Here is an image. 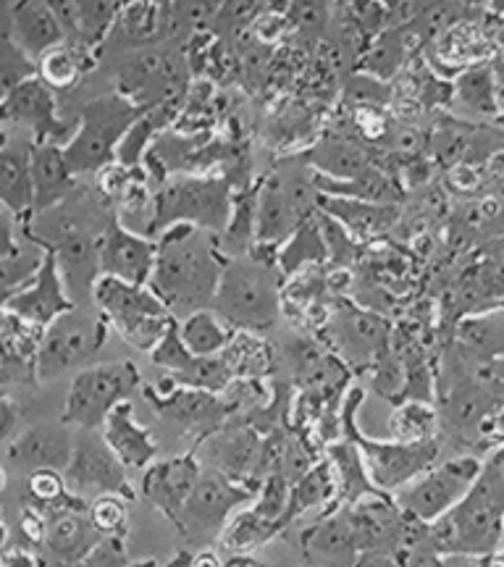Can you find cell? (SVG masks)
Here are the masks:
<instances>
[{"mask_svg": "<svg viewBox=\"0 0 504 567\" xmlns=\"http://www.w3.org/2000/svg\"><path fill=\"white\" fill-rule=\"evenodd\" d=\"M229 258L218 234L195 224H174L158 234V260L151 287L176 318L213 308Z\"/></svg>", "mask_w": 504, "mask_h": 567, "instance_id": "cell-1", "label": "cell"}, {"mask_svg": "<svg viewBox=\"0 0 504 567\" xmlns=\"http://www.w3.org/2000/svg\"><path fill=\"white\" fill-rule=\"evenodd\" d=\"M434 549L450 557L488 559L500 551L504 534V471L494 460L484 463L479 481L450 513L429 523Z\"/></svg>", "mask_w": 504, "mask_h": 567, "instance_id": "cell-2", "label": "cell"}, {"mask_svg": "<svg viewBox=\"0 0 504 567\" xmlns=\"http://www.w3.org/2000/svg\"><path fill=\"white\" fill-rule=\"evenodd\" d=\"M281 279L276 247L258 243L247 255L229 258L213 310L237 331L271 329L281 310Z\"/></svg>", "mask_w": 504, "mask_h": 567, "instance_id": "cell-3", "label": "cell"}, {"mask_svg": "<svg viewBox=\"0 0 504 567\" xmlns=\"http://www.w3.org/2000/svg\"><path fill=\"white\" fill-rule=\"evenodd\" d=\"M363 405V389H347L342 402V436L352 439L363 452L366 467L373 484L387 494H397L423 471H429L439 457V439L425 442H402V439H371L358 429V408Z\"/></svg>", "mask_w": 504, "mask_h": 567, "instance_id": "cell-4", "label": "cell"}, {"mask_svg": "<svg viewBox=\"0 0 504 567\" xmlns=\"http://www.w3.org/2000/svg\"><path fill=\"white\" fill-rule=\"evenodd\" d=\"M145 111V105L134 103L124 92H111L84 105L80 124L63 145L74 174H97L116 163L119 145Z\"/></svg>", "mask_w": 504, "mask_h": 567, "instance_id": "cell-5", "label": "cell"}, {"mask_svg": "<svg viewBox=\"0 0 504 567\" xmlns=\"http://www.w3.org/2000/svg\"><path fill=\"white\" fill-rule=\"evenodd\" d=\"M92 305L103 310L113 331L126 344L142 352H151L161 337L179 323V318L155 295L151 284H130L113 276H101L92 292Z\"/></svg>", "mask_w": 504, "mask_h": 567, "instance_id": "cell-6", "label": "cell"}, {"mask_svg": "<svg viewBox=\"0 0 504 567\" xmlns=\"http://www.w3.org/2000/svg\"><path fill=\"white\" fill-rule=\"evenodd\" d=\"M234 210L229 182L218 176H168L158 189L153 234L174 224H195L222 234Z\"/></svg>", "mask_w": 504, "mask_h": 567, "instance_id": "cell-7", "label": "cell"}, {"mask_svg": "<svg viewBox=\"0 0 504 567\" xmlns=\"http://www.w3.org/2000/svg\"><path fill=\"white\" fill-rule=\"evenodd\" d=\"M111 329V321L97 305L95 310L90 305H76L74 310L55 318L42 337L38 358L40 381H53L61 373L88 365L109 344Z\"/></svg>", "mask_w": 504, "mask_h": 567, "instance_id": "cell-8", "label": "cell"}, {"mask_svg": "<svg viewBox=\"0 0 504 567\" xmlns=\"http://www.w3.org/2000/svg\"><path fill=\"white\" fill-rule=\"evenodd\" d=\"M316 174L281 166L258 189V243L281 247L318 208Z\"/></svg>", "mask_w": 504, "mask_h": 567, "instance_id": "cell-9", "label": "cell"}, {"mask_svg": "<svg viewBox=\"0 0 504 567\" xmlns=\"http://www.w3.org/2000/svg\"><path fill=\"white\" fill-rule=\"evenodd\" d=\"M140 371L132 360L84 365L71 379L63 421L74 429H101L111 410L137 392Z\"/></svg>", "mask_w": 504, "mask_h": 567, "instance_id": "cell-10", "label": "cell"}, {"mask_svg": "<svg viewBox=\"0 0 504 567\" xmlns=\"http://www.w3.org/2000/svg\"><path fill=\"white\" fill-rule=\"evenodd\" d=\"M255 494H258L255 486L234 481L216 467H208V471L203 467L195 492L176 520V528L187 536V542L208 547L213 538H222L226 523L234 517V509L245 502H253Z\"/></svg>", "mask_w": 504, "mask_h": 567, "instance_id": "cell-11", "label": "cell"}, {"mask_svg": "<svg viewBox=\"0 0 504 567\" xmlns=\"http://www.w3.org/2000/svg\"><path fill=\"white\" fill-rule=\"evenodd\" d=\"M481 471H484V463L471 455L446 460L442 465H431L415 481L402 486L394 494V502L400 505L402 513L413 515L418 520L434 523L436 517L450 513L471 492Z\"/></svg>", "mask_w": 504, "mask_h": 567, "instance_id": "cell-12", "label": "cell"}, {"mask_svg": "<svg viewBox=\"0 0 504 567\" xmlns=\"http://www.w3.org/2000/svg\"><path fill=\"white\" fill-rule=\"evenodd\" d=\"M126 467L119 460L111 444L105 442L101 429H76V442L71 460L66 465V481L74 494L101 496V494H124L126 499H134L132 481L126 476Z\"/></svg>", "mask_w": 504, "mask_h": 567, "instance_id": "cell-13", "label": "cell"}, {"mask_svg": "<svg viewBox=\"0 0 504 567\" xmlns=\"http://www.w3.org/2000/svg\"><path fill=\"white\" fill-rule=\"evenodd\" d=\"M3 122L6 130H21V134L32 137L34 142H55L71 140L74 130H69L59 116V105L51 84H45L40 76L17 84V87L3 92Z\"/></svg>", "mask_w": 504, "mask_h": 567, "instance_id": "cell-14", "label": "cell"}, {"mask_svg": "<svg viewBox=\"0 0 504 567\" xmlns=\"http://www.w3.org/2000/svg\"><path fill=\"white\" fill-rule=\"evenodd\" d=\"M74 308L76 302L69 292L66 279H63L59 260H55L53 252L48 255V260L42 264L38 276L30 284H24V287L13 289L11 295L3 297V310L40 326V329H48L55 318Z\"/></svg>", "mask_w": 504, "mask_h": 567, "instance_id": "cell-15", "label": "cell"}, {"mask_svg": "<svg viewBox=\"0 0 504 567\" xmlns=\"http://www.w3.org/2000/svg\"><path fill=\"white\" fill-rule=\"evenodd\" d=\"M155 260H158V237L132 231L113 216L101 239L103 276L130 284H151Z\"/></svg>", "mask_w": 504, "mask_h": 567, "instance_id": "cell-16", "label": "cell"}, {"mask_svg": "<svg viewBox=\"0 0 504 567\" xmlns=\"http://www.w3.org/2000/svg\"><path fill=\"white\" fill-rule=\"evenodd\" d=\"M197 452H203L210 467L226 473L234 481H243L260 488V452H263V439L253 425H229L224 423L222 429H216L197 444Z\"/></svg>", "mask_w": 504, "mask_h": 567, "instance_id": "cell-17", "label": "cell"}, {"mask_svg": "<svg viewBox=\"0 0 504 567\" xmlns=\"http://www.w3.org/2000/svg\"><path fill=\"white\" fill-rule=\"evenodd\" d=\"M74 442V425H69L63 417L55 423H38L6 442V467H13L19 473H34L40 467L66 471Z\"/></svg>", "mask_w": 504, "mask_h": 567, "instance_id": "cell-18", "label": "cell"}, {"mask_svg": "<svg viewBox=\"0 0 504 567\" xmlns=\"http://www.w3.org/2000/svg\"><path fill=\"white\" fill-rule=\"evenodd\" d=\"M200 473L203 463L197 457V450L163 460V463H153L142 471V496L176 526L184 505L195 492Z\"/></svg>", "mask_w": 504, "mask_h": 567, "instance_id": "cell-19", "label": "cell"}, {"mask_svg": "<svg viewBox=\"0 0 504 567\" xmlns=\"http://www.w3.org/2000/svg\"><path fill=\"white\" fill-rule=\"evenodd\" d=\"M151 394V402L155 410L168 421L184 425L189 431H200L203 439L213 434L216 429H222L226 421H232V408L224 400V394L205 392V389H192V386H176L172 381L161 386L158 392Z\"/></svg>", "mask_w": 504, "mask_h": 567, "instance_id": "cell-20", "label": "cell"}, {"mask_svg": "<svg viewBox=\"0 0 504 567\" xmlns=\"http://www.w3.org/2000/svg\"><path fill=\"white\" fill-rule=\"evenodd\" d=\"M333 344H337L342 360L358 365H376L387 354L389 326L381 316L371 310H360L347 305L333 316Z\"/></svg>", "mask_w": 504, "mask_h": 567, "instance_id": "cell-21", "label": "cell"}, {"mask_svg": "<svg viewBox=\"0 0 504 567\" xmlns=\"http://www.w3.org/2000/svg\"><path fill=\"white\" fill-rule=\"evenodd\" d=\"M42 337H45V329L3 310V337H0V342H3V363H0V373H3L6 386L40 384L38 358Z\"/></svg>", "mask_w": 504, "mask_h": 567, "instance_id": "cell-22", "label": "cell"}, {"mask_svg": "<svg viewBox=\"0 0 504 567\" xmlns=\"http://www.w3.org/2000/svg\"><path fill=\"white\" fill-rule=\"evenodd\" d=\"M32 151V137L27 134L11 137V132H6L3 151H0V197L3 208L19 218H30L34 213Z\"/></svg>", "mask_w": 504, "mask_h": 567, "instance_id": "cell-23", "label": "cell"}, {"mask_svg": "<svg viewBox=\"0 0 504 567\" xmlns=\"http://www.w3.org/2000/svg\"><path fill=\"white\" fill-rule=\"evenodd\" d=\"M3 226H6V245H3V258H0V266H3V292L11 295L13 289L30 284L42 264L48 260L45 245L40 243L34 234L27 229L24 218L13 216L11 210L3 208Z\"/></svg>", "mask_w": 504, "mask_h": 567, "instance_id": "cell-24", "label": "cell"}, {"mask_svg": "<svg viewBox=\"0 0 504 567\" xmlns=\"http://www.w3.org/2000/svg\"><path fill=\"white\" fill-rule=\"evenodd\" d=\"M9 38L32 59H40L53 48L63 45L66 30H63L55 11L48 6V0H17L11 6Z\"/></svg>", "mask_w": 504, "mask_h": 567, "instance_id": "cell-25", "label": "cell"}, {"mask_svg": "<svg viewBox=\"0 0 504 567\" xmlns=\"http://www.w3.org/2000/svg\"><path fill=\"white\" fill-rule=\"evenodd\" d=\"M302 549L310 559L323 563H358L360 542L350 507H331L313 528L305 530Z\"/></svg>", "mask_w": 504, "mask_h": 567, "instance_id": "cell-26", "label": "cell"}, {"mask_svg": "<svg viewBox=\"0 0 504 567\" xmlns=\"http://www.w3.org/2000/svg\"><path fill=\"white\" fill-rule=\"evenodd\" d=\"M101 431L105 442L111 444V450L116 452L119 460H122L130 471H145L147 465L155 463L158 444H155L151 429L137 423V417H134V405L130 400H124L122 405L111 410V415L105 417Z\"/></svg>", "mask_w": 504, "mask_h": 567, "instance_id": "cell-27", "label": "cell"}, {"mask_svg": "<svg viewBox=\"0 0 504 567\" xmlns=\"http://www.w3.org/2000/svg\"><path fill=\"white\" fill-rule=\"evenodd\" d=\"M318 210L329 213L339 224L347 226L358 239H376L394 229L400 221V208L394 203H371L358 197L318 195Z\"/></svg>", "mask_w": 504, "mask_h": 567, "instance_id": "cell-28", "label": "cell"}, {"mask_svg": "<svg viewBox=\"0 0 504 567\" xmlns=\"http://www.w3.org/2000/svg\"><path fill=\"white\" fill-rule=\"evenodd\" d=\"M34 176V213L53 208L74 193L76 174L71 168L63 145L55 142H34L32 151Z\"/></svg>", "mask_w": 504, "mask_h": 567, "instance_id": "cell-29", "label": "cell"}, {"mask_svg": "<svg viewBox=\"0 0 504 567\" xmlns=\"http://www.w3.org/2000/svg\"><path fill=\"white\" fill-rule=\"evenodd\" d=\"M329 460L337 473L339 484V505H354V502L366 499L371 494H387L373 484L371 473H368L363 452L352 439L342 436L339 442L329 444Z\"/></svg>", "mask_w": 504, "mask_h": 567, "instance_id": "cell-30", "label": "cell"}, {"mask_svg": "<svg viewBox=\"0 0 504 567\" xmlns=\"http://www.w3.org/2000/svg\"><path fill=\"white\" fill-rule=\"evenodd\" d=\"M329 258V243L321 226V216L308 218L300 229H297L287 243L281 245L279 252V268L284 276H300L310 268L321 266Z\"/></svg>", "mask_w": 504, "mask_h": 567, "instance_id": "cell-31", "label": "cell"}, {"mask_svg": "<svg viewBox=\"0 0 504 567\" xmlns=\"http://www.w3.org/2000/svg\"><path fill=\"white\" fill-rule=\"evenodd\" d=\"M284 530L281 523L271 520V517L260 515L258 509H243L226 523L222 542V549L232 551V555H253L255 549H263L274 536H279Z\"/></svg>", "mask_w": 504, "mask_h": 567, "instance_id": "cell-32", "label": "cell"}, {"mask_svg": "<svg viewBox=\"0 0 504 567\" xmlns=\"http://www.w3.org/2000/svg\"><path fill=\"white\" fill-rule=\"evenodd\" d=\"M339 505V484H337V473H333L331 460L326 457L321 463H316L310 467L305 476L295 481L292 486V507H289V517L297 520L302 513L308 509Z\"/></svg>", "mask_w": 504, "mask_h": 567, "instance_id": "cell-33", "label": "cell"}, {"mask_svg": "<svg viewBox=\"0 0 504 567\" xmlns=\"http://www.w3.org/2000/svg\"><path fill=\"white\" fill-rule=\"evenodd\" d=\"M310 163H313V172L333 176V179H354L363 172L371 168L366 147H360L358 142L333 137L323 140L321 145L310 151Z\"/></svg>", "mask_w": 504, "mask_h": 567, "instance_id": "cell-34", "label": "cell"}, {"mask_svg": "<svg viewBox=\"0 0 504 567\" xmlns=\"http://www.w3.org/2000/svg\"><path fill=\"white\" fill-rule=\"evenodd\" d=\"M184 342L195 354H222L232 344L237 329L224 321L213 308L195 310L179 321Z\"/></svg>", "mask_w": 504, "mask_h": 567, "instance_id": "cell-35", "label": "cell"}, {"mask_svg": "<svg viewBox=\"0 0 504 567\" xmlns=\"http://www.w3.org/2000/svg\"><path fill=\"white\" fill-rule=\"evenodd\" d=\"M439 431H442V415L431 400H402L389 415V436L402 442L439 439Z\"/></svg>", "mask_w": 504, "mask_h": 567, "instance_id": "cell-36", "label": "cell"}, {"mask_svg": "<svg viewBox=\"0 0 504 567\" xmlns=\"http://www.w3.org/2000/svg\"><path fill=\"white\" fill-rule=\"evenodd\" d=\"M452 101L475 116H494L500 111L496 80L488 66H467L452 84Z\"/></svg>", "mask_w": 504, "mask_h": 567, "instance_id": "cell-37", "label": "cell"}, {"mask_svg": "<svg viewBox=\"0 0 504 567\" xmlns=\"http://www.w3.org/2000/svg\"><path fill=\"white\" fill-rule=\"evenodd\" d=\"M457 347L479 358L504 360V310L463 318L457 326Z\"/></svg>", "mask_w": 504, "mask_h": 567, "instance_id": "cell-38", "label": "cell"}, {"mask_svg": "<svg viewBox=\"0 0 504 567\" xmlns=\"http://www.w3.org/2000/svg\"><path fill=\"white\" fill-rule=\"evenodd\" d=\"M492 405L486 389L475 384H457L444 396V408L439 410L442 421L454 431H467L484 423V417H492Z\"/></svg>", "mask_w": 504, "mask_h": 567, "instance_id": "cell-39", "label": "cell"}, {"mask_svg": "<svg viewBox=\"0 0 504 567\" xmlns=\"http://www.w3.org/2000/svg\"><path fill=\"white\" fill-rule=\"evenodd\" d=\"M224 358L237 379H266L274 371V350L255 331H237Z\"/></svg>", "mask_w": 504, "mask_h": 567, "instance_id": "cell-40", "label": "cell"}, {"mask_svg": "<svg viewBox=\"0 0 504 567\" xmlns=\"http://www.w3.org/2000/svg\"><path fill=\"white\" fill-rule=\"evenodd\" d=\"M166 379L176 386H192V389H205V392H213V394H224L237 375H234L232 365L226 363L222 352V354H195V360H192L184 371L168 373Z\"/></svg>", "mask_w": 504, "mask_h": 567, "instance_id": "cell-41", "label": "cell"}, {"mask_svg": "<svg viewBox=\"0 0 504 567\" xmlns=\"http://www.w3.org/2000/svg\"><path fill=\"white\" fill-rule=\"evenodd\" d=\"M90 55H82L80 42H71V45H59L53 51L38 59L40 80L51 84L53 90H71L80 82L82 71L90 66Z\"/></svg>", "mask_w": 504, "mask_h": 567, "instance_id": "cell-42", "label": "cell"}, {"mask_svg": "<svg viewBox=\"0 0 504 567\" xmlns=\"http://www.w3.org/2000/svg\"><path fill=\"white\" fill-rule=\"evenodd\" d=\"M27 488H30L34 505L40 507H63L84 499V496L71 492L66 473H63L61 467H40V471L30 473Z\"/></svg>", "mask_w": 504, "mask_h": 567, "instance_id": "cell-43", "label": "cell"}, {"mask_svg": "<svg viewBox=\"0 0 504 567\" xmlns=\"http://www.w3.org/2000/svg\"><path fill=\"white\" fill-rule=\"evenodd\" d=\"M488 51V42L484 34H479L473 27H452L439 38V55H444L450 63L460 66H475V61L484 59Z\"/></svg>", "mask_w": 504, "mask_h": 567, "instance_id": "cell-44", "label": "cell"}, {"mask_svg": "<svg viewBox=\"0 0 504 567\" xmlns=\"http://www.w3.org/2000/svg\"><path fill=\"white\" fill-rule=\"evenodd\" d=\"M124 494H101L90 502V520L92 526L101 530V536L126 538L130 534V507H126Z\"/></svg>", "mask_w": 504, "mask_h": 567, "instance_id": "cell-45", "label": "cell"}, {"mask_svg": "<svg viewBox=\"0 0 504 567\" xmlns=\"http://www.w3.org/2000/svg\"><path fill=\"white\" fill-rule=\"evenodd\" d=\"M408 48L410 45L402 30L381 34V40H376L371 53L366 55V71L373 74L376 80H389L402 69V61L408 59Z\"/></svg>", "mask_w": 504, "mask_h": 567, "instance_id": "cell-46", "label": "cell"}, {"mask_svg": "<svg viewBox=\"0 0 504 567\" xmlns=\"http://www.w3.org/2000/svg\"><path fill=\"white\" fill-rule=\"evenodd\" d=\"M38 59H32L30 53L21 51V48L11 38L3 42V55H0V80H3V92L17 87V84L38 76Z\"/></svg>", "mask_w": 504, "mask_h": 567, "instance_id": "cell-47", "label": "cell"}, {"mask_svg": "<svg viewBox=\"0 0 504 567\" xmlns=\"http://www.w3.org/2000/svg\"><path fill=\"white\" fill-rule=\"evenodd\" d=\"M151 360L166 373H179L195 360V352L189 350L187 342H184L179 323L172 326V329L161 337V342L151 350Z\"/></svg>", "mask_w": 504, "mask_h": 567, "instance_id": "cell-48", "label": "cell"}, {"mask_svg": "<svg viewBox=\"0 0 504 567\" xmlns=\"http://www.w3.org/2000/svg\"><path fill=\"white\" fill-rule=\"evenodd\" d=\"M119 30L130 40H151L158 30V9L151 0H132L126 6L122 19H119Z\"/></svg>", "mask_w": 504, "mask_h": 567, "instance_id": "cell-49", "label": "cell"}, {"mask_svg": "<svg viewBox=\"0 0 504 567\" xmlns=\"http://www.w3.org/2000/svg\"><path fill=\"white\" fill-rule=\"evenodd\" d=\"M289 17L305 32H321L329 24V0H289Z\"/></svg>", "mask_w": 504, "mask_h": 567, "instance_id": "cell-50", "label": "cell"}, {"mask_svg": "<svg viewBox=\"0 0 504 567\" xmlns=\"http://www.w3.org/2000/svg\"><path fill=\"white\" fill-rule=\"evenodd\" d=\"M130 563V557H126V549H124V538H116V536H103L101 542L92 547V551L88 557H84L82 565H126Z\"/></svg>", "mask_w": 504, "mask_h": 567, "instance_id": "cell-51", "label": "cell"}, {"mask_svg": "<svg viewBox=\"0 0 504 567\" xmlns=\"http://www.w3.org/2000/svg\"><path fill=\"white\" fill-rule=\"evenodd\" d=\"M287 17H281V13H263V17L255 19V34L263 42H274L279 40L284 32H287Z\"/></svg>", "mask_w": 504, "mask_h": 567, "instance_id": "cell-52", "label": "cell"}, {"mask_svg": "<svg viewBox=\"0 0 504 567\" xmlns=\"http://www.w3.org/2000/svg\"><path fill=\"white\" fill-rule=\"evenodd\" d=\"M260 0H226L222 17L232 19L234 24H245V21H255L260 17Z\"/></svg>", "mask_w": 504, "mask_h": 567, "instance_id": "cell-53", "label": "cell"}, {"mask_svg": "<svg viewBox=\"0 0 504 567\" xmlns=\"http://www.w3.org/2000/svg\"><path fill=\"white\" fill-rule=\"evenodd\" d=\"M38 565H45V559L34 555L30 549L9 547V544H6L3 551H0V567H38Z\"/></svg>", "mask_w": 504, "mask_h": 567, "instance_id": "cell-54", "label": "cell"}, {"mask_svg": "<svg viewBox=\"0 0 504 567\" xmlns=\"http://www.w3.org/2000/svg\"><path fill=\"white\" fill-rule=\"evenodd\" d=\"M19 421H21V408L11 400L9 394H3V429H0V434H3V442H11V439L19 434V431H17Z\"/></svg>", "mask_w": 504, "mask_h": 567, "instance_id": "cell-55", "label": "cell"}, {"mask_svg": "<svg viewBox=\"0 0 504 567\" xmlns=\"http://www.w3.org/2000/svg\"><path fill=\"white\" fill-rule=\"evenodd\" d=\"M492 434L494 436H500V439H504V410L500 415H494L492 417Z\"/></svg>", "mask_w": 504, "mask_h": 567, "instance_id": "cell-56", "label": "cell"}, {"mask_svg": "<svg viewBox=\"0 0 504 567\" xmlns=\"http://www.w3.org/2000/svg\"><path fill=\"white\" fill-rule=\"evenodd\" d=\"M492 460H494V463H496V465H500V467H502V471H504V446H502V450H496V452H494V455H492Z\"/></svg>", "mask_w": 504, "mask_h": 567, "instance_id": "cell-57", "label": "cell"}, {"mask_svg": "<svg viewBox=\"0 0 504 567\" xmlns=\"http://www.w3.org/2000/svg\"><path fill=\"white\" fill-rule=\"evenodd\" d=\"M383 3V9H397V6L402 3V0H381Z\"/></svg>", "mask_w": 504, "mask_h": 567, "instance_id": "cell-58", "label": "cell"}, {"mask_svg": "<svg viewBox=\"0 0 504 567\" xmlns=\"http://www.w3.org/2000/svg\"><path fill=\"white\" fill-rule=\"evenodd\" d=\"M492 6H494V11L504 13V0H492Z\"/></svg>", "mask_w": 504, "mask_h": 567, "instance_id": "cell-59", "label": "cell"}, {"mask_svg": "<svg viewBox=\"0 0 504 567\" xmlns=\"http://www.w3.org/2000/svg\"><path fill=\"white\" fill-rule=\"evenodd\" d=\"M500 559H504V534H502V547H500Z\"/></svg>", "mask_w": 504, "mask_h": 567, "instance_id": "cell-60", "label": "cell"}]
</instances>
